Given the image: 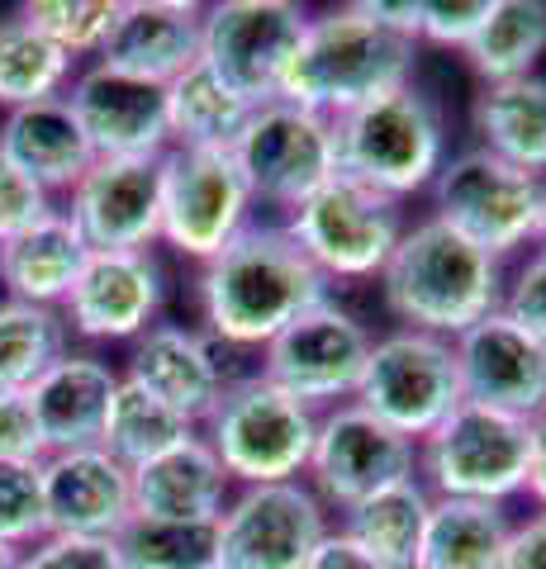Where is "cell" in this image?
<instances>
[{"label":"cell","mask_w":546,"mask_h":569,"mask_svg":"<svg viewBox=\"0 0 546 569\" xmlns=\"http://www.w3.org/2000/svg\"><path fill=\"white\" fill-rule=\"evenodd\" d=\"M67 104L81 123L86 142L96 157H167V86L129 77L105 62H86L72 86Z\"/></svg>","instance_id":"cell-19"},{"label":"cell","mask_w":546,"mask_h":569,"mask_svg":"<svg viewBox=\"0 0 546 569\" xmlns=\"http://www.w3.org/2000/svg\"><path fill=\"white\" fill-rule=\"evenodd\" d=\"M52 209H58V200H52L48 190H39L29 176H20L6 162V157H0V242L29 233V228L43 223Z\"/></svg>","instance_id":"cell-40"},{"label":"cell","mask_w":546,"mask_h":569,"mask_svg":"<svg viewBox=\"0 0 546 569\" xmlns=\"http://www.w3.org/2000/svg\"><path fill=\"white\" fill-rule=\"evenodd\" d=\"M43 456L48 451H43V437H39V422H33L29 399L0 389V466H39Z\"/></svg>","instance_id":"cell-42"},{"label":"cell","mask_w":546,"mask_h":569,"mask_svg":"<svg viewBox=\"0 0 546 569\" xmlns=\"http://www.w3.org/2000/svg\"><path fill=\"white\" fill-rule=\"evenodd\" d=\"M533 247H542V252H546V200H542V223H537V242Z\"/></svg>","instance_id":"cell-48"},{"label":"cell","mask_w":546,"mask_h":569,"mask_svg":"<svg viewBox=\"0 0 546 569\" xmlns=\"http://www.w3.org/2000/svg\"><path fill=\"white\" fill-rule=\"evenodd\" d=\"M43 527L58 537L115 541L133 518V470H125L105 447L52 451L39 460Z\"/></svg>","instance_id":"cell-20"},{"label":"cell","mask_w":546,"mask_h":569,"mask_svg":"<svg viewBox=\"0 0 546 569\" xmlns=\"http://www.w3.org/2000/svg\"><path fill=\"white\" fill-rule=\"evenodd\" d=\"M72 351V328L62 309L0 299V389L29 395L33 380Z\"/></svg>","instance_id":"cell-33"},{"label":"cell","mask_w":546,"mask_h":569,"mask_svg":"<svg viewBox=\"0 0 546 569\" xmlns=\"http://www.w3.org/2000/svg\"><path fill=\"white\" fill-rule=\"evenodd\" d=\"M523 498L546 512V418L533 422V456H527V489Z\"/></svg>","instance_id":"cell-46"},{"label":"cell","mask_w":546,"mask_h":569,"mask_svg":"<svg viewBox=\"0 0 546 569\" xmlns=\"http://www.w3.org/2000/svg\"><path fill=\"white\" fill-rule=\"evenodd\" d=\"M0 157L20 176H29L39 190H48L52 200L72 194V186L96 162L91 142H86L67 100H43L29 104V110L0 114Z\"/></svg>","instance_id":"cell-24"},{"label":"cell","mask_w":546,"mask_h":569,"mask_svg":"<svg viewBox=\"0 0 546 569\" xmlns=\"http://www.w3.org/2000/svg\"><path fill=\"white\" fill-rule=\"evenodd\" d=\"M475 148L546 181V77L480 86L470 100Z\"/></svg>","instance_id":"cell-27"},{"label":"cell","mask_w":546,"mask_h":569,"mask_svg":"<svg viewBox=\"0 0 546 569\" xmlns=\"http://www.w3.org/2000/svg\"><path fill=\"white\" fill-rule=\"evenodd\" d=\"M428 512H433V493L418 475H409L399 485L371 493L366 503L347 508L338 518V531L385 569H414L423 531H428Z\"/></svg>","instance_id":"cell-29"},{"label":"cell","mask_w":546,"mask_h":569,"mask_svg":"<svg viewBox=\"0 0 546 569\" xmlns=\"http://www.w3.org/2000/svg\"><path fill=\"white\" fill-rule=\"evenodd\" d=\"M200 437L215 447L234 489L286 485V479H305L309 470L319 413L252 370V376L228 380L215 413L200 422Z\"/></svg>","instance_id":"cell-5"},{"label":"cell","mask_w":546,"mask_h":569,"mask_svg":"<svg viewBox=\"0 0 546 569\" xmlns=\"http://www.w3.org/2000/svg\"><path fill=\"white\" fill-rule=\"evenodd\" d=\"M252 104L234 96L205 62L186 67L167 86V133L171 148H234L248 129Z\"/></svg>","instance_id":"cell-32"},{"label":"cell","mask_w":546,"mask_h":569,"mask_svg":"<svg viewBox=\"0 0 546 569\" xmlns=\"http://www.w3.org/2000/svg\"><path fill=\"white\" fill-rule=\"evenodd\" d=\"M196 432H200L196 422H186L181 413H171L162 399H152L148 389H138V385H129L125 376H119L100 447L110 451L125 470H138V466H148V460L167 456L171 447H181V441H190Z\"/></svg>","instance_id":"cell-34"},{"label":"cell","mask_w":546,"mask_h":569,"mask_svg":"<svg viewBox=\"0 0 546 569\" xmlns=\"http://www.w3.org/2000/svg\"><path fill=\"white\" fill-rule=\"evenodd\" d=\"M20 569H125V565H119L115 541L43 531L39 541L20 550Z\"/></svg>","instance_id":"cell-39"},{"label":"cell","mask_w":546,"mask_h":569,"mask_svg":"<svg viewBox=\"0 0 546 569\" xmlns=\"http://www.w3.org/2000/svg\"><path fill=\"white\" fill-rule=\"evenodd\" d=\"M125 380L148 389L171 413H181L186 422L200 427L215 413V403L224 399L234 376L224 370V351L196 323H162L157 318L138 342H129Z\"/></svg>","instance_id":"cell-21"},{"label":"cell","mask_w":546,"mask_h":569,"mask_svg":"<svg viewBox=\"0 0 546 569\" xmlns=\"http://www.w3.org/2000/svg\"><path fill=\"white\" fill-rule=\"evenodd\" d=\"M119 0H24L20 14L43 33V39L58 43L72 62L100 58L105 39H110Z\"/></svg>","instance_id":"cell-36"},{"label":"cell","mask_w":546,"mask_h":569,"mask_svg":"<svg viewBox=\"0 0 546 569\" xmlns=\"http://www.w3.org/2000/svg\"><path fill=\"white\" fill-rule=\"evenodd\" d=\"M332 148H338V176H351L366 190L399 204L428 194L451 157L447 114L418 81L332 119Z\"/></svg>","instance_id":"cell-4"},{"label":"cell","mask_w":546,"mask_h":569,"mask_svg":"<svg viewBox=\"0 0 546 569\" xmlns=\"http://www.w3.org/2000/svg\"><path fill=\"white\" fill-rule=\"evenodd\" d=\"M280 228L328 284H366L380 280L385 261L395 257L409 228V209L366 190L351 176H332L295 213H286Z\"/></svg>","instance_id":"cell-6"},{"label":"cell","mask_w":546,"mask_h":569,"mask_svg":"<svg viewBox=\"0 0 546 569\" xmlns=\"http://www.w3.org/2000/svg\"><path fill=\"white\" fill-rule=\"evenodd\" d=\"M324 299H332V284L280 223H248L190 280L196 328L219 351H261Z\"/></svg>","instance_id":"cell-1"},{"label":"cell","mask_w":546,"mask_h":569,"mask_svg":"<svg viewBox=\"0 0 546 569\" xmlns=\"http://www.w3.org/2000/svg\"><path fill=\"white\" fill-rule=\"evenodd\" d=\"M200 0H119L110 39H105L96 62L171 86L186 67L200 62Z\"/></svg>","instance_id":"cell-22"},{"label":"cell","mask_w":546,"mask_h":569,"mask_svg":"<svg viewBox=\"0 0 546 569\" xmlns=\"http://www.w3.org/2000/svg\"><path fill=\"white\" fill-rule=\"evenodd\" d=\"M428 200L433 219H443L461 238H470L480 252L508 261L533 252L546 181L499 162L485 148H461L443 162L437 181L428 186Z\"/></svg>","instance_id":"cell-7"},{"label":"cell","mask_w":546,"mask_h":569,"mask_svg":"<svg viewBox=\"0 0 546 569\" xmlns=\"http://www.w3.org/2000/svg\"><path fill=\"white\" fill-rule=\"evenodd\" d=\"M305 569H385V565H380V560H371L357 541L343 537V531L332 527L328 537H324V546L309 556V565H305Z\"/></svg>","instance_id":"cell-44"},{"label":"cell","mask_w":546,"mask_h":569,"mask_svg":"<svg viewBox=\"0 0 546 569\" xmlns=\"http://www.w3.org/2000/svg\"><path fill=\"white\" fill-rule=\"evenodd\" d=\"M461 58L480 86L537 77V62L546 58V0H489L485 24Z\"/></svg>","instance_id":"cell-30"},{"label":"cell","mask_w":546,"mask_h":569,"mask_svg":"<svg viewBox=\"0 0 546 569\" xmlns=\"http://www.w3.org/2000/svg\"><path fill=\"white\" fill-rule=\"evenodd\" d=\"M39 466H0V546L24 550L43 537Z\"/></svg>","instance_id":"cell-37"},{"label":"cell","mask_w":546,"mask_h":569,"mask_svg":"<svg viewBox=\"0 0 546 569\" xmlns=\"http://www.w3.org/2000/svg\"><path fill=\"white\" fill-rule=\"evenodd\" d=\"M485 14L489 0H418V48L466 52V43L480 33Z\"/></svg>","instance_id":"cell-38"},{"label":"cell","mask_w":546,"mask_h":569,"mask_svg":"<svg viewBox=\"0 0 546 569\" xmlns=\"http://www.w3.org/2000/svg\"><path fill=\"white\" fill-rule=\"evenodd\" d=\"M62 213L91 252H152L162 238V157H96Z\"/></svg>","instance_id":"cell-16"},{"label":"cell","mask_w":546,"mask_h":569,"mask_svg":"<svg viewBox=\"0 0 546 569\" xmlns=\"http://www.w3.org/2000/svg\"><path fill=\"white\" fill-rule=\"evenodd\" d=\"M338 527L305 479L234 489L215 522L219 569H305Z\"/></svg>","instance_id":"cell-13"},{"label":"cell","mask_w":546,"mask_h":569,"mask_svg":"<svg viewBox=\"0 0 546 569\" xmlns=\"http://www.w3.org/2000/svg\"><path fill=\"white\" fill-rule=\"evenodd\" d=\"M504 313H514L527 332H537L546 342V252L542 247L523 252L518 271L504 280Z\"/></svg>","instance_id":"cell-41"},{"label":"cell","mask_w":546,"mask_h":569,"mask_svg":"<svg viewBox=\"0 0 546 569\" xmlns=\"http://www.w3.org/2000/svg\"><path fill=\"white\" fill-rule=\"evenodd\" d=\"M0 569H20V550H14V546H0Z\"/></svg>","instance_id":"cell-47"},{"label":"cell","mask_w":546,"mask_h":569,"mask_svg":"<svg viewBox=\"0 0 546 569\" xmlns=\"http://www.w3.org/2000/svg\"><path fill=\"white\" fill-rule=\"evenodd\" d=\"M466 403L537 422L546 418V342L527 332L514 313L495 309L461 337H451Z\"/></svg>","instance_id":"cell-17"},{"label":"cell","mask_w":546,"mask_h":569,"mask_svg":"<svg viewBox=\"0 0 546 569\" xmlns=\"http://www.w3.org/2000/svg\"><path fill=\"white\" fill-rule=\"evenodd\" d=\"M115 389H119V370L100 361L96 351H67L58 366L43 370L24 395L33 408V422H39L43 451L52 456V451L100 447Z\"/></svg>","instance_id":"cell-23"},{"label":"cell","mask_w":546,"mask_h":569,"mask_svg":"<svg viewBox=\"0 0 546 569\" xmlns=\"http://www.w3.org/2000/svg\"><path fill=\"white\" fill-rule=\"evenodd\" d=\"M533 422L495 413L485 403H456V413L418 441V479L433 498L514 503L527 489Z\"/></svg>","instance_id":"cell-8"},{"label":"cell","mask_w":546,"mask_h":569,"mask_svg":"<svg viewBox=\"0 0 546 569\" xmlns=\"http://www.w3.org/2000/svg\"><path fill=\"white\" fill-rule=\"evenodd\" d=\"M81 62L43 39L20 10L0 14V114L29 110L43 100H62Z\"/></svg>","instance_id":"cell-31"},{"label":"cell","mask_w":546,"mask_h":569,"mask_svg":"<svg viewBox=\"0 0 546 569\" xmlns=\"http://www.w3.org/2000/svg\"><path fill=\"white\" fill-rule=\"evenodd\" d=\"M257 200L234 162V148H167L162 157V242L190 266L215 261L242 228L257 223Z\"/></svg>","instance_id":"cell-10"},{"label":"cell","mask_w":546,"mask_h":569,"mask_svg":"<svg viewBox=\"0 0 546 569\" xmlns=\"http://www.w3.org/2000/svg\"><path fill=\"white\" fill-rule=\"evenodd\" d=\"M371 342L376 332L357 313H347L338 299H324L261 347L257 370L299 403H309L314 413H328V408L357 399Z\"/></svg>","instance_id":"cell-14"},{"label":"cell","mask_w":546,"mask_h":569,"mask_svg":"<svg viewBox=\"0 0 546 569\" xmlns=\"http://www.w3.org/2000/svg\"><path fill=\"white\" fill-rule=\"evenodd\" d=\"M215 569H219V565H215Z\"/></svg>","instance_id":"cell-49"},{"label":"cell","mask_w":546,"mask_h":569,"mask_svg":"<svg viewBox=\"0 0 546 569\" xmlns=\"http://www.w3.org/2000/svg\"><path fill=\"white\" fill-rule=\"evenodd\" d=\"M234 162L248 181L257 209H280V219H286L314 190L338 176L332 119L299 110L290 100L257 104L248 129L234 142Z\"/></svg>","instance_id":"cell-12"},{"label":"cell","mask_w":546,"mask_h":569,"mask_svg":"<svg viewBox=\"0 0 546 569\" xmlns=\"http://www.w3.org/2000/svg\"><path fill=\"white\" fill-rule=\"evenodd\" d=\"M125 569H215V522L133 518L115 537Z\"/></svg>","instance_id":"cell-35"},{"label":"cell","mask_w":546,"mask_h":569,"mask_svg":"<svg viewBox=\"0 0 546 569\" xmlns=\"http://www.w3.org/2000/svg\"><path fill=\"white\" fill-rule=\"evenodd\" d=\"M351 403L418 447L433 427H443L456 413V403H466L451 342L418 328L380 332Z\"/></svg>","instance_id":"cell-9"},{"label":"cell","mask_w":546,"mask_h":569,"mask_svg":"<svg viewBox=\"0 0 546 569\" xmlns=\"http://www.w3.org/2000/svg\"><path fill=\"white\" fill-rule=\"evenodd\" d=\"M504 261L480 252L443 219H409L395 257L380 271V299L399 328L461 337L480 318L504 309Z\"/></svg>","instance_id":"cell-2"},{"label":"cell","mask_w":546,"mask_h":569,"mask_svg":"<svg viewBox=\"0 0 546 569\" xmlns=\"http://www.w3.org/2000/svg\"><path fill=\"white\" fill-rule=\"evenodd\" d=\"M361 6H366V14H371V20H380L385 29L418 39V0H361Z\"/></svg>","instance_id":"cell-45"},{"label":"cell","mask_w":546,"mask_h":569,"mask_svg":"<svg viewBox=\"0 0 546 569\" xmlns=\"http://www.w3.org/2000/svg\"><path fill=\"white\" fill-rule=\"evenodd\" d=\"M499 569H546V512L542 508L527 512V518H514Z\"/></svg>","instance_id":"cell-43"},{"label":"cell","mask_w":546,"mask_h":569,"mask_svg":"<svg viewBox=\"0 0 546 569\" xmlns=\"http://www.w3.org/2000/svg\"><path fill=\"white\" fill-rule=\"evenodd\" d=\"M167 305V266L157 252H91L62 305L72 337L96 347L138 342Z\"/></svg>","instance_id":"cell-18"},{"label":"cell","mask_w":546,"mask_h":569,"mask_svg":"<svg viewBox=\"0 0 546 569\" xmlns=\"http://www.w3.org/2000/svg\"><path fill=\"white\" fill-rule=\"evenodd\" d=\"M91 247L77 233V223L62 213V204L33 223L29 233L0 242V299H20V305L62 309L72 284L81 280Z\"/></svg>","instance_id":"cell-26"},{"label":"cell","mask_w":546,"mask_h":569,"mask_svg":"<svg viewBox=\"0 0 546 569\" xmlns=\"http://www.w3.org/2000/svg\"><path fill=\"white\" fill-rule=\"evenodd\" d=\"M228 498H234V479H228L215 447H209L200 432L133 470V512L138 518L219 522Z\"/></svg>","instance_id":"cell-25"},{"label":"cell","mask_w":546,"mask_h":569,"mask_svg":"<svg viewBox=\"0 0 546 569\" xmlns=\"http://www.w3.org/2000/svg\"><path fill=\"white\" fill-rule=\"evenodd\" d=\"M418 39L371 20L361 0L328 6L309 14V29L286 71V86H280V100L324 119H343L357 104L418 81Z\"/></svg>","instance_id":"cell-3"},{"label":"cell","mask_w":546,"mask_h":569,"mask_svg":"<svg viewBox=\"0 0 546 569\" xmlns=\"http://www.w3.org/2000/svg\"><path fill=\"white\" fill-rule=\"evenodd\" d=\"M418 475V447L409 437L390 432L357 403H338L319 413V437L309 451L305 485L319 493V503L332 512V522L347 508L366 503L371 493Z\"/></svg>","instance_id":"cell-15"},{"label":"cell","mask_w":546,"mask_h":569,"mask_svg":"<svg viewBox=\"0 0 546 569\" xmlns=\"http://www.w3.org/2000/svg\"><path fill=\"white\" fill-rule=\"evenodd\" d=\"M309 14L314 10L299 0H215L205 6L200 62L252 110L271 104L280 100Z\"/></svg>","instance_id":"cell-11"},{"label":"cell","mask_w":546,"mask_h":569,"mask_svg":"<svg viewBox=\"0 0 546 569\" xmlns=\"http://www.w3.org/2000/svg\"><path fill=\"white\" fill-rule=\"evenodd\" d=\"M508 531H514V512L504 503L433 498L414 569H499Z\"/></svg>","instance_id":"cell-28"}]
</instances>
